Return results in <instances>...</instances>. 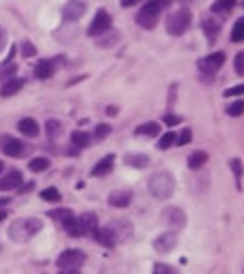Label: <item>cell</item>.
Instances as JSON below:
<instances>
[{
    "label": "cell",
    "mask_w": 244,
    "mask_h": 274,
    "mask_svg": "<svg viewBox=\"0 0 244 274\" xmlns=\"http://www.w3.org/2000/svg\"><path fill=\"white\" fill-rule=\"evenodd\" d=\"M171 0H148V2L144 4L142 9H139L137 18H135V21H137L142 28L146 30H152L156 24H159V15L163 9L169 7Z\"/></svg>",
    "instance_id": "6da1fadb"
},
{
    "label": "cell",
    "mask_w": 244,
    "mask_h": 274,
    "mask_svg": "<svg viewBox=\"0 0 244 274\" xmlns=\"http://www.w3.org/2000/svg\"><path fill=\"white\" fill-rule=\"evenodd\" d=\"M173 189H176V180L169 171H156L148 180V191L156 200H169L173 195Z\"/></svg>",
    "instance_id": "7a4b0ae2"
},
{
    "label": "cell",
    "mask_w": 244,
    "mask_h": 274,
    "mask_svg": "<svg viewBox=\"0 0 244 274\" xmlns=\"http://www.w3.org/2000/svg\"><path fill=\"white\" fill-rule=\"evenodd\" d=\"M41 227H43V223L39 219H21V221H15L11 225L9 236L13 240H18V242H26V240H30L35 234H39Z\"/></svg>",
    "instance_id": "3957f363"
},
{
    "label": "cell",
    "mask_w": 244,
    "mask_h": 274,
    "mask_svg": "<svg viewBox=\"0 0 244 274\" xmlns=\"http://www.w3.org/2000/svg\"><path fill=\"white\" fill-rule=\"evenodd\" d=\"M191 11L188 9H178L169 13V18H167V32H169L171 37H180L182 32H187V28L191 26Z\"/></svg>",
    "instance_id": "277c9868"
},
{
    "label": "cell",
    "mask_w": 244,
    "mask_h": 274,
    "mask_svg": "<svg viewBox=\"0 0 244 274\" xmlns=\"http://www.w3.org/2000/svg\"><path fill=\"white\" fill-rule=\"evenodd\" d=\"M86 261V253L79 249H67L62 251L60 255H58L56 259V266L60 268V270H77L79 266H84Z\"/></svg>",
    "instance_id": "5b68a950"
},
{
    "label": "cell",
    "mask_w": 244,
    "mask_h": 274,
    "mask_svg": "<svg viewBox=\"0 0 244 274\" xmlns=\"http://www.w3.org/2000/svg\"><path fill=\"white\" fill-rule=\"evenodd\" d=\"M161 221L165 223L171 232H178V229H182L184 225H187V214L178 206H167L165 210L161 212Z\"/></svg>",
    "instance_id": "8992f818"
},
{
    "label": "cell",
    "mask_w": 244,
    "mask_h": 274,
    "mask_svg": "<svg viewBox=\"0 0 244 274\" xmlns=\"http://www.w3.org/2000/svg\"><path fill=\"white\" fill-rule=\"evenodd\" d=\"M110 28H112V15L107 13L105 9H99L94 15V19H92L90 28H88V35L96 39V37H101L103 32H107Z\"/></svg>",
    "instance_id": "52a82bcc"
},
{
    "label": "cell",
    "mask_w": 244,
    "mask_h": 274,
    "mask_svg": "<svg viewBox=\"0 0 244 274\" xmlns=\"http://www.w3.org/2000/svg\"><path fill=\"white\" fill-rule=\"evenodd\" d=\"M0 148H2V152L11 159H19V157H24V152H26V144L19 142L18 137H11V135L0 137Z\"/></svg>",
    "instance_id": "ba28073f"
},
{
    "label": "cell",
    "mask_w": 244,
    "mask_h": 274,
    "mask_svg": "<svg viewBox=\"0 0 244 274\" xmlns=\"http://www.w3.org/2000/svg\"><path fill=\"white\" fill-rule=\"evenodd\" d=\"M223 64H225V52H214V54H208L206 58H202L197 62V67L202 73H216Z\"/></svg>",
    "instance_id": "9c48e42d"
},
{
    "label": "cell",
    "mask_w": 244,
    "mask_h": 274,
    "mask_svg": "<svg viewBox=\"0 0 244 274\" xmlns=\"http://www.w3.org/2000/svg\"><path fill=\"white\" fill-rule=\"evenodd\" d=\"M86 9H88V4H86L84 0H69L62 7V18L67 21H77L81 15L86 13Z\"/></svg>",
    "instance_id": "30bf717a"
},
{
    "label": "cell",
    "mask_w": 244,
    "mask_h": 274,
    "mask_svg": "<svg viewBox=\"0 0 244 274\" xmlns=\"http://www.w3.org/2000/svg\"><path fill=\"white\" fill-rule=\"evenodd\" d=\"M152 244H154V249L159 251V253H169V251H173L176 249V244H178V234L176 232L159 234Z\"/></svg>",
    "instance_id": "8fae6325"
},
{
    "label": "cell",
    "mask_w": 244,
    "mask_h": 274,
    "mask_svg": "<svg viewBox=\"0 0 244 274\" xmlns=\"http://www.w3.org/2000/svg\"><path fill=\"white\" fill-rule=\"evenodd\" d=\"M77 223H79L81 236H92V238H94L96 229H99V219H96L94 212H84V214H81V217L77 219Z\"/></svg>",
    "instance_id": "7c38bea8"
},
{
    "label": "cell",
    "mask_w": 244,
    "mask_h": 274,
    "mask_svg": "<svg viewBox=\"0 0 244 274\" xmlns=\"http://www.w3.org/2000/svg\"><path fill=\"white\" fill-rule=\"evenodd\" d=\"M24 182V176H21L19 169H9L7 174L0 178V191H15L21 186Z\"/></svg>",
    "instance_id": "4fadbf2b"
},
{
    "label": "cell",
    "mask_w": 244,
    "mask_h": 274,
    "mask_svg": "<svg viewBox=\"0 0 244 274\" xmlns=\"http://www.w3.org/2000/svg\"><path fill=\"white\" fill-rule=\"evenodd\" d=\"M131 191H127V189H118V191H113L112 195H110V206L112 208H127L129 203H131Z\"/></svg>",
    "instance_id": "5bb4252c"
},
{
    "label": "cell",
    "mask_w": 244,
    "mask_h": 274,
    "mask_svg": "<svg viewBox=\"0 0 244 274\" xmlns=\"http://www.w3.org/2000/svg\"><path fill=\"white\" fill-rule=\"evenodd\" d=\"M18 128L21 135L26 137H37L39 135V125H37L35 118H21V120L18 122Z\"/></svg>",
    "instance_id": "9a60e30c"
},
{
    "label": "cell",
    "mask_w": 244,
    "mask_h": 274,
    "mask_svg": "<svg viewBox=\"0 0 244 274\" xmlns=\"http://www.w3.org/2000/svg\"><path fill=\"white\" fill-rule=\"evenodd\" d=\"M202 30H204V35L208 37V41H210V43H214L216 35L221 32V21L216 19V18H208V19H204V21H202Z\"/></svg>",
    "instance_id": "2e32d148"
},
{
    "label": "cell",
    "mask_w": 244,
    "mask_h": 274,
    "mask_svg": "<svg viewBox=\"0 0 244 274\" xmlns=\"http://www.w3.org/2000/svg\"><path fill=\"white\" fill-rule=\"evenodd\" d=\"M107 227L116 236V242L118 240H127L129 236H131V225H129V221H112Z\"/></svg>",
    "instance_id": "e0dca14e"
},
{
    "label": "cell",
    "mask_w": 244,
    "mask_h": 274,
    "mask_svg": "<svg viewBox=\"0 0 244 274\" xmlns=\"http://www.w3.org/2000/svg\"><path fill=\"white\" fill-rule=\"evenodd\" d=\"M21 88H24V79L21 77H11V79H4L2 88H0V94L2 96H13L15 92H19Z\"/></svg>",
    "instance_id": "ac0fdd59"
},
{
    "label": "cell",
    "mask_w": 244,
    "mask_h": 274,
    "mask_svg": "<svg viewBox=\"0 0 244 274\" xmlns=\"http://www.w3.org/2000/svg\"><path fill=\"white\" fill-rule=\"evenodd\" d=\"M113 161H116V157L113 154H107V157H103L99 163L92 167V176H107L110 171L113 169Z\"/></svg>",
    "instance_id": "d6986e66"
},
{
    "label": "cell",
    "mask_w": 244,
    "mask_h": 274,
    "mask_svg": "<svg viewBox=\"0 0 244 274\" xmlns=\"http://www.w3.org/2000/svg\"><path fill=\"white\" fill-rule=\"evenodd\" d=\"M94 240L103 246H107V249H112V246H116V236H113V232L110 227H103V229H96L94 234Z\"/></svg>",
    "instance_id": "ffe728a7"
},
{
    "label": "cell",
    "mask_w": 244,
    "mask_h": 274,
    "mask_svg": "<svg viewBox=\"0 0 244 274\" xmlns=\"http://www.w3.org/2000/svg\"><path fill=\"white\" fill-rule=\"evenodd\" d=\"M54 71H56V62L54 60H41V62H37V67H35V75L39 79L52 77Z\"/></svg>",
    "instance_id": "44dd1931"
},
{
    "label": "cell",
    "mask_w": 244,
    "mask_h": 274,
    "mask_svg": "<svg viewBox=\"0 0 244 274\" xmlns=\"http://www.w3.org/2000/svg\"><path fill=\"white\" fill-rule=\"evenodd\" d=\"M159 133H161V127L156 122H144V125H139L135 128V135H139V137H156Z\"/></svg>",
    "instance_id": "7402d4cb"
},
{
    "label": "cell",
    "mask_w": 244,
    "mask_h": 274,
    "mask_svg": "<svg viewBox=\"0 0 244 274\" xmlns=\"http://www.w3.org/2000/svg\"><path fill=\"white\" fill-rule=\"evenodd\" d=\"M118 41H120V32H116V30H107L101 37H96V45L99 47H112Z\"/></svg>",
    "instance_id": "603a6c76"
},
{
    "label": "cell",
    "mask_w": 244,
    "mask_h": 274,
    "mask_svg": "<svg viewBox=\"0 0 244 274\" xmlns=\"http://www.w3.org/2000/svg\"><path fill=\"white\" fill-rule=\"evenodd\" d=\"M206 163H208V152H204V150H195L188 157V167L191 169H202Z\"/></svg>",
    "instance_id": "cb8c5ba5"
},
{
    "label": "cell",
    "mask_w": 244,
    "mask_h": 274,
    "mask_svg": "<svg viewBox=\"0 0 244 274\" xmlns=\"http://www.w3.org/2000/svg\"><path fill=\"white\" fill-rule=\"evenodd\" d=\"M124 163H127V165H131V167L144 169V167H148L150 159L146 157V154H127V157H124Z\"/></svg>",
    "instance_id": "d4e9b609"
},
{
    "label": "cell",
    "mask_w": 244,
    "mask_h": 274,
    "mask_svg": "<svg viewBox=\"0 0 244 274\" xmlns=\"http://www.w3.org/2000/svg\"><path fill=\"white\" fill-rule=\"evenodd\" d=\"M60 223H62V229H64V232H67L69 236H81V232H79V223H77V219H75L73 214L64 217Z\"/></svg>",
    "instance_id": "484cf974"
},
{
    "label": "cell",
    "mask_w": 244,
    "mask_h": 274,
    "mask_svg": "<svg viewBox=\"0 0 244 274\" xmlns=\"http://www.w3.org/2000/svg\"><path fill=\"white\" fill-rule=\"evenodd\" d=\"M71 142H73V146L75 148H86V146H90V135L86 131H73L71 133Z\"/></svg>",
    "instance_id": "4316f807"
},
{
    "label": "cell",
    "mask_w": 244,
    "mask_h": 274,
    "mask_svg": "<svg viewBox=\"0 0 244 274\" xmlns=\"http://www.w3.org/2000/svg\"><path fill=\"white\" fill-rule=\"evenodd\" d=\"M28 167H30V171H37V174H39V171H45V169H50V159L37 157L28 163Z\"/></svg>",
    "instance_id": "83f0119b"
},
{
    "label": "cell",
    "mask_w": 244,
    "mask_h": 274,
    "mask_svg": "<svg viewBox=\"0 0 244 274\" xmlns=\"http://www.w3.org/2000/svg\"><path fill=\"white\" fill-rule=\"evenodd\" d=\"M231 41L234 43H244V18H240L234 24V28H231Z\"/></svg>",
    "instance_id": "f1b7e54d"
},
{
    "label": "cell",
    "mask_w": 244,
    "mask_h": 274,
    "mask_svg": "<svg viewBox=\"0 0 244 274\" xmlns=\"http://www.w3.org/2000/svg\"><path fill=\"white\" fill-rule=\"evenodd\" d=\"M234 4L236 0H216L210 9H212V13H227L229 9H234Z\"/></svg>",
    "instance_id": "f546056e"
},
{
    "label": "cell",
    "mask_w": 244,
    "mask_h": 274,
    "mask_svg": "<svg viewBox=\"0 0 244 274\" xmlns=\"http://www.w3.org/2000/svg\"><path fill=\"white\" fill-rule=\"evenodd\" d=\"M41 200L52 201V203H58V201L62 200V197H60V191L54 189V186H50V189H43V191H41Z\"/></svg>",
    "instance_id": "4dcf8cb0"
},
{
    "label": "cell",
    "mask_w": 244,
    "mask_h": 274,
    "mask_svg": "<svg viewBox=\"0 0 244 274\" xmlns=\"http://www.w3.org/2000/svg\"><path fill=\"white\" fill-rule=\"evenodd\" d=\"M176 144V133L173 131H167L165 135H161V139H159V148L161 150H167L169 146H173Z\"/></svg>",
    "instance_id": "1f68e13d"
},
{
    "label": "cell",
    "mask_w": 244,
    "mask_h": 274,
    "mask_svg": "<svg viewBox=\"0 0 244 274\" xmlns=\"http://www.w3.org/2000/svg\"><path fill=\"white\" fill-rule=\"evenodd\" d=\"M229 167H231V171H234L236 180L240 182V178L244 176V165H242V161H240V159H231V161H229Z\"/></svg>",
    "instance_id": "d6a6232c"
},
{
    "label": "cell",
    "mask_w": 244,
    "mask_h": 274,
    "mask_svg": "<svg viewBox=\"0 0 244 274\" xmlns=\"http://www.w3.org/2000/svg\"><path fill=\"white\" fill-rule=\"evenodd\" d=\"M244 114V101H236V103H231L229 107H227V116H242Z\"/></svg>",
    "instance_id": "836d02e7"
},
{
    "label": "cell",
    "mask_w": 244,
    "mask_h": 274,
    "mask_svg": "<svg viewBox=\"0 0 244 274\" xmlns=\"http://www.w3.org/2000/svg\"><path fill=\"white\" fill-rule=\"evenodd\" d=\"M191 139H193V131L191 128H184L180 135H176V144L178 146H187V144H191Z\"/></svg>",
    "instance_id": "e575fe53"
},
{
    "label": "cell",
    "mask_w": 244,
    "mask_h": 274,
    "mask_svg": "<svg viewBox=\"0 0 244 274\" xmlns=\"http://www.w3.org/2000/svg\"><path fill=\"white\" fill-rule=\"evenodd\" d=\"M152 274H178V270L173 266H167V264H154Z\"/></svg>",
    "instance_id": "d590c367"
},
{
    "label": "cell",
    "mask_w": 244,
    "mask_h": 274,
    "mask_svg": "<svg viewBox=\"0 0 244 274\" xmlns=\"http://www.w3.org/2000/svg\"><path fill=\"white\" fill-rule=\"evenodd\" d=\"M35 54H37V47L32 45L30 41H24V43H21V56H24V58H32Z\"/></svg>",
    "instance_id": "8d00e7d4"
},
{
    "label": "cell",
    "mask_w": 244,
    "mask_h": 274,
    "mask_svg": "<svg viewBox=\"0 0 244 274\" xmlns=\"http://www.w3.org/2000/svg\"><path fill=\"white\" fill-rule=\"evenodd\" d=\"M234 69L238 75H244V52H238L234 58Z\"/></svg>",
    "instance_id": "74e56055"
},
{
    "label": "cell",
    "mask_w": 244,
    "mask_h": 274,
    "mask_svg": "<svg viewBox=\"0 0 244 274\" xmlns=\"http://www.w3.org/2000/svg\"><path fill=\"white\" fill-rule=\"evenodd\" d=\"M110 133H112V127L110 125H99V127L94 128V137L96 139H105Z\"/></svg>",
    "instance_id": "f35d334b"
},
{
    "label": "cell",
    "mask_w": 244,
    "mask_h": 274,
    "mask_svg": "<svg viewBox=\"0 0 244 274\" xmlns=\"http://www.w3.org/2000/svg\"><path fill=\"white\" fill-rule=\"evenodd\" d=\"M45 131H47V135H50V137L58 135V131H60V122H58V120H47Z\"/></svg>",
    "instance_id": "ab89813d"
},
{
    "label": "cell",
    "mask_w": 244,
    "mask_h": 274,
    "mask_svg": "<svg viewBox=\"0 0 244 274\" xmlns=\"http://www.w3.org/2000/svg\"><path fill=\"white\" fill-rule=\"evenodd\" d=\"M15 69H18V67H15V64L7 62V64H4L2 69H0V77H4V79H11V75L15 73Z\"/></svg>",
    "instance_id": "60d3db41"
},
{
    "label": "cell",
    "mask_w": 244,
    "mask_h": 274,
    "mask_svg": "<svg viewBox=\"0 0 244 274\" xmlns=\"http://www.w3.org/2000/svg\"><path fill=\"white\" fill-rule=\"evenodd\" d=\"M244 94V84H238L234 88H227L225 90V96H242Z\"/></svg>",
    "instance_id": "b9f144b4"
},
{
    "label": "cell",
    "mask_w": 244,
    "mask_h": 274,
    "mask_svg": "<svg viewBox=\"0 0 244 274\" xmlns=\"http://www.w3.org/2000/svg\"><path fill=\"white\" fill-rule=\"evenodd\" d=\"M69 214H73L71 210H64V208H60V210H52L50 212V217L52 219H56V221H62L64 217H69Z\"/></svg>",
    "instance_id": "7bdbcfd3"
},
{
    "label": "cell",
    "mask_w": 244,
    "mask_h": 274,
    "mask_svg": "<svg viewBox=\"0 0 244 274\" xmlns=\"http://www.w3.org/2000/svg\"><path fill=\"white\" fill-rule=\"evenodd\" d=\"M180 120H182V118H180V116H176V114H167L165 118H163V122H165L167 127H176Z\"/></svg>",
    "instance_id": "ee69618b"
},
{
    "label": "cell",
    "mask_w": 244,
    "mask_h": 274,
    "mask_svg": "<svg viewBox=\"0 0 244 274\" xmlns=\"http://www.w3.org/2000/svg\"><path fill=\"white\" fill-rule=\"evenodd\" d=\"M4 43H7V32H4V28H0V52H2Z\"/></svg>",
    "instance_id": "f6af8a7d"
},
{
    "label": "cell",
    "mask_w": 244,
    "mask_h": 274,
    "mask_svg": "<svg viewBox=\"0 0 244 274\" xmlns=\"http://www.w3.org/2000/svg\"><path fill=\"white\" fill-rule=\"evenodd\" d=\"M32 189H35V182H28V184H24V186H21V189H19V193H28V191H32Z\"/></svg>",
    "instance_id": "bcb514c9"
},
{
    "label": "cell",
    "mask_w": 244,
    "mask_h": 274,
    "mask_svg": "<svg viewBox=\"0 0 244 274\" xmlns=\"http://www.w3.org/2000/svg\"><path fill=\"white\" fill-rule=\"evenodd\" d=\"M137 2H142V0H122V7H135Z\"/></svg>",
    "instance_id": "7dc6e473"
},
{
    "label": "cell",
    "mask_w": 244,
    "mask_h": 274,
    "mask_svg": "<svg viewBox=\"0 0 244 274\" xmlns=\"http://www.w3.org/2000/svg\"><path fill=\"white\" fill-rule=\"evenodd\" d=\"M107 114H110V116H116L118 110H116V107H107Z\"/></svg>",
    "instance_id": "c3c4849f"
},
{
    "label": "cell",
    "mask_w": 244,
    "mask_h": 274,
    "mask_svg": "<svg viewBox=\"0 0 244 274\" xmlns=\"http://www.w3.org/2000/svg\"><path fill=\"white\" fill-rule=\"evenodd\" d=\"M4 219H7V212H4V210H0V223H2Z\"/></svg>",
    "instance_id": "681fc988"
},
{
    "label": "cell",
    "mask_w": 244,
    "mask_h": 274,
    "mask_svg": "<svg viewBox=\"0 0 244 274\" xmlns=\"http://www.w3.org/2000/svg\"><path fill=\"white\" fill-rule=\"evenodd\" d=\"M62 274H79L77 270H62Z\"/></svg>",
    "instance_id": "f907efd6"
},
{
    "label": "cell",
    "mask_w": 244,
    "mask_h": 274,
    "mask_svg": "<svg viewBox=\"0 0 244 274\" xmlns=\"http://www.w3.org/2000/svg\"><path fill=\"white\" fill-rule=\"evenodd\" d=\"M4 203H9V200H0V208H2Z\"/></svg>",
    "instance_id": "816d5d0a"
},
{
    "label": "cell",
    "mask_w": 244,
    "mask_h": 274,
    "mask_svg": "<svg viewBox=\"0 0 244 274\" xmlns=\"http://www.w3.org/2000/svg\"><path fill=\"white\" fill-rule=\"evenodd\" d=\"M2 171H4V163H2V161H0V174H2Z\"/></svg>",
    "instance_id": "f5cc1de1"
}]
</instances>
